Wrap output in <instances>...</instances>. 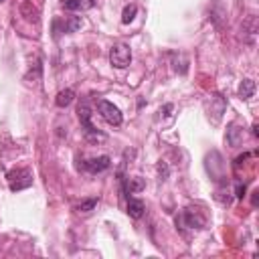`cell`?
I'll list each match as a JSON object with an SVG mask.
<instances>
[{
  "label": "cell",
  "mask_w": 259,
  "mask_h": 259,
  "mask_svg": "<svg viewBox=\"0 0 259 259\" xmlns=\"http://www.w3.org/2000/svg\"><path fill=\"white\" fill-rule=\"evenodd\" d=\"M77 115H79V121L85 130V140L91 142V144H101L105 142V134H101L93 123H91V109L87 103H81L79 109H77Z\"/></svg>",
  "instance_id": "cell-1"
},
{
  "label": "cell",
  "mask_w": 259,
  "mask_h": 259,
  "mask_svg": "<svg viewBox=\"0 0 259 259\" xmlns=\"http://www.w3.org/2000/svg\"><path fill=\"white\" fill-rule=\"evenodd\" d=\"M6 180H8L10 190L18 192V190H24V188L32 186V172L28 168H12L6 174Z\"/></svg>",
  "instance_id": "cell-2"
},
{
  "label": "cell",
  "mask_w": 259,
  "mask_h": 259,
  "mask_svg": "<svg viewBox=\"0 0 259 259\" xmlns=\"http://www.w3.org/2000/svg\"><path fill=\"white\" fill-rule=\"evenodd\" d=\"M109 63L115 69H125L132 63V49L125 42H113L109 49Z\"/></svg>",
  "instance_id": "cell-3"
},
{
  "label": "cell",
  "mask_w": 259,
  "mask_h": 259,
  "mask_svg": "<svg viewBox=\"0 0 259 259\" xmlns=\"http://www.w3.org/2000/svg\"><path fill=\"white\" fill-rule=\"evenodd\" d=\"M81 28V18L79 16H59L53 20V32L55 36H61V34H69V32H75Z\"/></svg>",
  "instance_id": "cell-4"
},
{
  "label": "cell",
  "mask_w": 259,
  "mask_h": 259,
  "mask_svg": "<svg viewBox=\"0 0 259 259\" xmlns=\"http://www.w3.org/2000/svg\"><path fill=\"white\" fill-rule=\"evenodd\" d=\"M97 111L101 113V117L107 121V123H111V125H121V111L111 103V101H107V99H99L97 101Z\"/></svg>",
  "instance_id": "cell-5"
},
{
  "label": "cell",
  "mask_w": 259,
  "mask_h": 259,
  "mask_svg": "<svg viewBox=\"0 0 259 259\" xmlns=\"http://www.w3.org/2000/svg\"><path fill=\"white\" fill-rule=\"evenodd\" d=\"M176 225L178 227H188V229H202L204 227V219L198 212L186 208V210L180 212V217H176Z\"/></svg>",
  "instance_id": "cell-6"
},
{
  "label": "cell",
  "mask_w": 259,
  "mask_h": 259,
  "mask_svg": "<svg viewBox=\"0 0 259 259\" xmlns=\"http://www.w3.org/2000/svg\"><path fill=\"white\" fill-rule=\"evenodd\" d=\"M111 164V158L109 156H97V158H89L83 162V168L91 174H97V172H103L105 168H109Z\"/></svg>",
  "instance_id": "cell-7"
},
{
  "label": "cell",
  "mask_w": 259,
  "mask_h": 259,
  "mask_svg": "<svg viewBox=\"0 0 259 259\" xmlns=\"http://www.w3.org/2000/svg\"><path fill=\"white\" fill-rule=\"evenodd\" d=\"M225 107H227V101H225V97L223 95H212L210 97V111H212V123H217L221 117H223V113H225Z\"/></svg>",
  "instance_id": "cell-8"
},
{
  "label": "cell",
  "mask_w": 259,
  "mask_h": 259,
  "mask_svg": "<svg viewBox=\"0 0 259 259\" xmlns=\"http://www.w3.org/2000/svg\"><path fill=\"white\" fill-rule=\"evenodd\" d=\"M227 144L231 146V148H237V146H241V142H243V127H239L235 121L233 123H229V127H227Z\"/></svg>",
  "instance_id": "cell-9"
},
{
  "label": "cell",
  "mask_w": 259,
  "mask_h": 259,
  "mask_svg": "<svg viewBox=\"0 0 259 259\" xmlns=\"http://www.w3.org/2000/svg\"><path fill=\"white\" fill-rule=\"evenodd\" d=\"M95 6V0H63V8L71 12H83Z\"/></svg>",
  "instance_id": "cell-10"
},
{
  "label": "cell",
  "mask_w": 259,
  "mask_h": 259,
  "mask_svg": "<svg viewBox=\"0 0 259 259\" xmlns=\"http://www.w3.org/2000/svg\"><path fill=\"white\" fill-rule=\"evenodd\" d=\"M20 14H22L28 22H34V24L40 20V12H38V8L32 6V2H28V0L20 2Z\"/></svg>",
  "instance_id": "cell-11"
},
{
  "label": "cell",
  "mask_w": 259,
  "mask_h": 259,
  "mask_svg": "<svg viewBox=\"0 0 259 259\" xmlns=\"http://www.w3.org/2000/svg\"><path fill=\"white\" fill-rule=\"evenodd\" d=\"M144 210H146L144 200H140V198H127V214L132 219H140L144 214Z\"/></svg>",
  "instance_id": "cell-12"
},
{
  "label": "cell",
  "mask_w": 259,
  "mask_h": 259,
  "mask_svg": "<svg viewBox=\"0 0 259 259\" xmlns=\"http://www.w3.org/2000/svg\"><path fill=\"white\" fill-rule=\"evenodd\" d=\"M73 99H75V91L73 89H63V91L57 93L55 103H57V107H67V105L73 103Z\"/></svg>",
  "instance_id": "cell-13"
},
{
  "label": "cell",
  "mask_w": 259,
  "mask_h": 259,
  "mask_svg": "<svg viewBox=\"0 0 259 259\" xmlns=\"http://www.w3.org/2000/svg\"><path fill=\"white\" fill-rule=\"evenodd\" d=\"M253 93H255V81L253 79H243L241 85H239L241 99H249V97H253Z\"/></svg>",
  "instance_id": "cell-14"
},
{
  "label": "cell",
  "mask_w": 259,
  "mask_h": 259,
  "mask_svg": "<svg viewBox=\"0 0 259 259\" xmlns=\"http://www.w3.org/2000/svg\"><path fill=\"white\" fill-rule=\"evenodd\" d=\"M136 12H138V6H136V4H127V6L123 8V12H121V22H123V24H130V22L134 20Z\"/></svg>",
  "instance_id": "cell-15"
},
{
  "label": "cell",
  "mask_w": 259,
  "mask_h": 259,
  "mask_svg": "<svg viewBox=\"0 0 259 259\" xmlns=\"http://www.w3.org/2000/svg\"><path fill=\"white\" fill-rule=\"evenodd\" d=\"M95 204H97V198H87V200H83V202L77 206V210H79V212H89V210L95 208Z\"/></svg>",
  "instance_id": "cell-16"
},
{
  "label": "cell",
  "mask_w": 259,
  "mask_h": 259,
  "mask_svg": "<svg viewBox=\"0 0 259 259\" xmlns=\"http://www.w3.org/2000/svg\"><path fill=\"white\" fill-rule=\"evenodd\" d=\"M235 196H237V198H243V196H245V184H237Z\"/></svg>",
  "instance_id": "cell-17"
},
{
  "label": "cell",
  "mask_w": 259,
  "mask_h": 259,
  "mask_svg": "<svg viewBox=\"0 0 259 259\" xmlns=\"http://www.w3.org/2000/svg\"><path fill=\"white\" fill-rule=\"evenodd\" d=\"M257 202H259V196H257V190L253 192V206H257Z\"/></svg>",
  "instance_id": "cell-18"
},
{
  "label": "cell",
  "mask_w": 259,
  "mask_h": 259,
  "mask_svg": "<svg viewBox=\"0 0 259 259\" xmlns=\"http://www.w3.org/2000/svg\"><path fill=\"white\" fill-rule=\"evenodd\" d=\"M0 2H2V0H0Z\"/></svg>",
  "instance_id": "cell-19"
}]
</instances>
